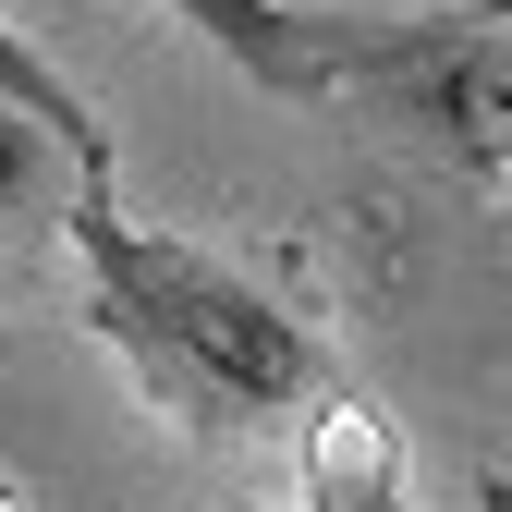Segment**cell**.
Wrapping results in <instances>:
<instances>
[{
    "instance_id": "obj_1",
    "label": "cell",
    "mask_w": 512,
    "mask_h": 512,
    "mask_svg": "<svg viewBox=\"0 0 512 512\" xmlns=\"http://www.w3.org/2000/svg\"><path fill=\"white\" fill-rule=\"evenodd\" d=\"M74 256H86V317L135 354V378L171 415H281L317 391V330L256 293L244 269L122 220L110 183H74Z\"/></svg>"
},
{
    "instance_id": "obj_2",
    "label": "cell",
    "mask_w": 512,
    "mask_h": 512,
    "mask_svg": "<svg viewBox=\"0 0 512 512\" xmlns=\"http://www.w3.org/2000/svg\"><path fill=\"white\" fill-rule=\"evenodd\" d=\"M171 25H196L244 86L269 98H342V86H403L439 25H354V13H305V0H159Z\"/></svg>"
},
{
    "instance_id": "obj_3",
    "label": "cell",
    "mask_w": 512,
    "mask_h": 512,
    "mask_svg": "<svg viewBox=\"0 0 512 512\" xmlns=\"http://www.w3.org/2000/svg\"><path fill=\"white\" fill-rule=\"evenodd\" d=\"M293 476H305V512H403L415 476H403V439L366 391H317L305 439H293Z\"/></svg>"
},
{
    "instance_id": "obj_4",
    "label": "cell",
    "mask_w": 512,
    "mask_h": 512,
    "mask_svg": "<svg viewBox=\"0 0 512 512\" xmlns=\"http://www.w3.org/2000/svg\"><path fill=\"white\" fill-rule=\"evenodd\" d=\"M0 98H13L25 122H49V147L74 159V183H110V122H98L74 86L49 74V49H37L25 25H0Z\"/></svg>"
},
{
    "instance_id": "obj_5",
    "label": "cell",
    "mask_w": 512,
    "mask_h": 512,
    "mask_svg": "<svg viewBox=\"0 0 512 512\" xmlns=\"http://www.w3.org/2000/svg\"><path fill=\"white\" fill-rule=\"evenodd\" d=\"M37 159H49V122H25L13 98H0V208L37 196Z\"/></svg>"
},
{
    "instance_id": "obj_6",
    "label": "cell",
    "mask_w": 512,
    "mask_h": 512,
    "mask_svg": "<svg viewBox=\"0 0 512 512\" xmlns=\"http://www.w3.org/2000/svg\"><path fill=\"white\" fill-rule=\"evenodd\" d=\"M220 512H256V500H220Z\"/></svg>"
},
{
    "instance_id": "obj_7",
    "label": "cell",
    "mask_w": 512,
    "mask_h": 512,
    "mask_svg": "<svg viewBox=\"0 0 512 512\" xmlns=\"http://www.w3.org/2000/svg\"><path fill=\"white\" fill-rule=\"evenodd\" d=\"M0 512H13V488H0Z\"/></svg>"
}]
</instances>
